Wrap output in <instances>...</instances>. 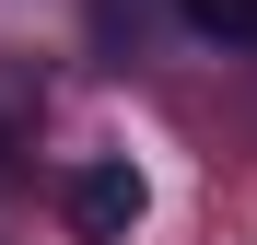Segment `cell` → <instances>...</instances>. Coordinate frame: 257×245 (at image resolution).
Listing matches in <instances>:
<instances>
[{
	"label": "cell",
	"instance_id": "cell-2",
	"mask_svg": "<svg viewBox=\"0 0 257 245\" xmlns=\"http://www.w3.org/2000/svg\"><path fill=\"white\" fill-rule=\"evenodd\" d=\"M187 35H222V47H257V0H176Z\"/></svg>",
	"mask_w": 257,
	"mask_h": 245
},
{
	"label": "cell",
	"instance_id": "cell-1",
	"mask_svg": "<svg viewBox=\"0 0 257 245\" xmlns=\"http://www.w3.org/2000/svg\"><path fill=\"white\" fill-rule=\"evenodd\" d=\"M59 210H70L82 245H128L141 210H152V187H141V163H128V152H105V163H82V175L59 187Z\"/></svg>",
	"mask_w": 257,
	"mask_h": 245
}]
</instances>
